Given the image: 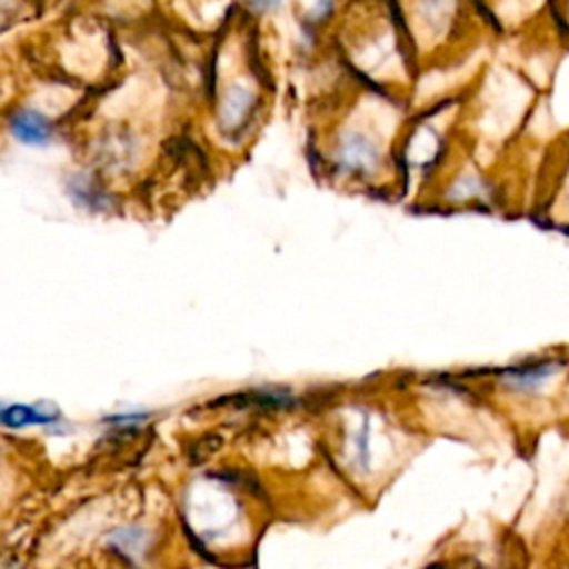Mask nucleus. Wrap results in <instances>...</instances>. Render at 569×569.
Masks as SVG:
<instances>
[{
	"label": "nucleus",
	"mask_w": 569,
	"mask_h": 569,
	"mask_svg": "<svg viewBox=\"0 0 569 569\" xmlns=\"http://www.w3.org/2000/svg\"><path fill=\"white\" fill-rule=\"evenodd\" d=\"M11 131L24 144H44L51 136L49 122L38 111H18L11 118Z\"/></svg>",
	"instance_id": "obj_1"
},
{
	"label": "nucleus",
	"mask_w": 569,
	"mask_h": 569,
	"mask_svg": "<svg viewBox=\"0 0 569 569\" xmlns=\"http://www.w3.org/2000/svg\"><path fill=\"white\" fill-rule=\"evenodd\" d=\"M2 425L18 429L24 425H49L53 420V413H42L36 407H27V405H13V407H4L2 409Z\"/></svg>",
	"instance_id": "obj_2"
},
{
	"label": "nucleus",
	"mask_w": 569,
	"mask_h": 569,
	"mask_svg": "<svg viewBox=\"0 0 569 569\" xmlns=\"http://www.w3.org/2000/svg\"><path fill=\"white\" fill-rule=\"evenodd\" d=\"M551 371H553V367L540 365V367H533V369L511 371V373H509V378H511V382H513V385H518V387H531V385L540 382L542 378H547Z\"/></svg>",
	"instance_id": "obj_3"
},
{
	"label": "nucleus",
	"mask_w": 569,
	"mask_h": 569,
	"mask_svg": "<svg viewBox=\"0 0 569 569\" xmlns=\"http://www.w3.org/2000/svg\"><path fill=\"white\" fill-rule=\"evenodd\" d=\"M253 4H258V7H271V4H276L278 0H251Z\"/></svg>",
	"instance_id": "obj_4"
}]
</instances>
